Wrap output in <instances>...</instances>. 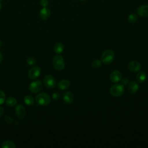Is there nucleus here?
<instances>
[{"label":"nucleus","mask_w":148,"mask_h":148,"mask_svg":"<svg viewBox=\"0 0 148 148\" xmlns=\"http://www.w3.org/2000/svg\"><path fill=\"white\" fill-rule=\"evenodd\" d=\"M36 103L41 106L48 105L51 102V98L49 95L46 93L42 92L38 94L35 97Z\"/></svg>","instance_id":"1"},{"label":"nucleus","mask_w":148,"mask_h":148,"mask_svg":"<svg viewBox=\"0 0 148 148\" xmlns=\"http://www.w3.org/2000/svg\"><path fill=\"white\" fill-rule=\"evenodd\" d=\"M114 52L110 49L105 50L101 55V61L106 65L112 63L114 60Z\"/></svg>","instance_id":"2"},{"label":"nucleus","mask_w":148,"mask_h":148,"mask_svg":"<svg viewBox=\"0 0 148 148\" xmlns=\"http://www.w3.org/2000/svg\"><path fill=\"white\" fill-rule=\"evenodd\" d=\"M124 91V87L122 84H114L110 88L111 95L114 97L121 96Z\"/></svg>","instance_id":"3"},{"label":"nucleus","mask_w":148,"mask_h":148,"mask_svg":"<svg viewBox=\"0 0 148 148\" xmlns=\"http://www.w3.org/2000/svg\"><path fill=\"white\" fill-rule=\"evenodd\" d=\"M53 65L56 69L58 71L62 70L65 66L63 57L60 55L55 56L53 59Z\"/></svg>","instance_id":"4"},{"label":"nucleus","mask_w":148,"mask_h":148,"mask_svg":"<svg viewBox=\"0 0 148 148\" xmlns=\"http://www.w3.org/2000/svg\"><path fill=\"white\" fill-rule=\"evenodd\" d=\"M43 83L48 88H53L56 86V80L50 75H46L43 78Z\"/></svg>","instance_id":"5"},{"label":"nucleus","mask_w":148,"mask_h":148,"mask_svg":"<svg viewBox=\"0 0 148 148\" xmlns=\"http://www.w3.org/2000/svg\"><path fill=\"white\" fill-rule=\"evenodd\" d=\"M43 87L42 83L39 80H35L31 83L29 86V89L31 92L32 93H37L39 92Z\"/></svg>","instance_id":"6"},{"label":"nucleus","mask_w":148,"mask_h":148,"mask_svg":"<svg viewBox=\"0 0 148 148\" xmlns=\"http://www.w3.org/2000/svg\"><path fill=\"white\" fill-rule=\"evenodd\" d=\"M41 73V69L38 66H34L28 72V76L31 79H35L38 77Z\"/></svg>","instance_id":"7"},{"label":"nucleus","mask_w":148,"mask_h":148,"mask_svg":"<svg viewBox=\"0 0 148 148\" xmlns=\"http://www.w3.org/2000/svg\"><path fill=\"white\" fill-rule=\"evenodd\" d=\"M127 67L130 71L136 72L140 70V69L141 68V65L138 61H132L128 63Z\"/></svg>","instance_id":"8"},{"label":"nucleus","mask_w":148,"mask_h":148,"mask_svg":"<svg viewBox=\"0 0 148 148\" xmlns=\"http://www.w3.org/2000/svg\"><path fill=\"white\" fill-rule=\"evenodd\" d=\"M122 78L121 73L117 70L113 71L110 75V79L113 83H117L120 81Z\"/></svg>","instance_id":"9"},{"label":"nucleus","mask_w":148,"mask_h":148,"mask_svg":"<svg viewBox=\"0 0 148 148\" xmlns=\"http://www.w3.org/2000/svg\"><path fill=\"white\" fill-rule=\"evenodd\" d=\"M15 113L17 117L23 119L26 114L25 108L22 105H18L15 109Z\"/></svg>","instance_id":"10"},{"label":"nucleus","mask_w":148,"mask_h":148,"mask_svg":"<svg viewBox=\"0 0 148 148\" xmlns=\"http://www.w3.org/2000/svg\"><path fill=\"white\" fill-rule=\"evenodd\" d=\"M139 90V84L135 81L129 82L128 84V91L130 94H135Z\"/></svg>","instance_id":"11"},{"label":"nucleus","mask_w":148,"mask_h":148,"mask_svg":"<svg viewBox=\"0 0 148 148\" xmlns=\"http://www.w3.org/2000/svg\"><path fill=\"white\" fill-rule=\"evenodd\" d=\"M137 13L139 16L147 17L148 16V5H143L140 6L138 8Z\"/></svg>","instance_id":"12"},{"label":"nucleus","mask_w":148,"mask_h":148,"mask_svg":"<svg viewBox=\"0 0 148 148\" xmlns=\"http://www.w3.org/2000/svg\"><path fill=\"white\" fill-rule=\"evenodd\" d=\"M63 100L65 103L67 104H71L73 101V95L70 91H66L63 94Z\"/></svg>","instance_id":"13"},{"label":"nucleus","mask_w":148,"mask_h":148,"mask_svg":"<svg viewBox=\"0 0 148 148\" xmlns=\"http://www.w3.org/2000/svg\"><path fill=\"white\" fill-rule=\"evenodd\" d=\"M50 10L46 7L43 8L39 12V16L42 20H47L50 16Z\"/></svg>","instance_id":"14"},{"label":"nucleus","mask_w":148,"mask_h":148,"mask_svg":"<svg viewBox=\"0 0 148 148\" xmlns=\"http://www.w3.org/2000/svg\"><path fill=\"white\" fill-rule=\"evenodd\" d=\"M70 86V82L69 80L64 79L61 80L58 83V87L61 90H65L68 89Z\"/></svg>","instance_id":"15"},{"label":"nucleus","mask_w":148,"mask_h":148,"mask_svg":"<svg viewBox=\"0 0 148 148\" xmlns=\"http://www.w3.org/2000/svg\"><path fill=\"white\" fill-rule=\"evenodd\" d=\"M146 78H147L146 73L143 71L139 72L136 76V79L137 81L140 83H144L146 81Z\"/></svg>","instance_id":"16"},{"label":"nucleus","mask_w":148,"mask_h":148,"mask_svg":"<svg viewBox=\"0 0 148 148\" xmlns=\"http://www.w3.org/2000/svg\"><path fill=\"white\" fill-rule=\"evenodd\" d=\"M64 50V45L61 43H57L54 47V51L57 54L61 53Z\"/></svg>","instance_id":"17"},{"label":"nucleus","mask_w":148,"mask_h":148,"mask_svg":"<svg viewBox=\"0 0 148 148\" xmlns=\"http://www.w3.org/2000/svg\"><path fill=\"white\" fill-rule=\"evenodd\" d=\"M1 147L2 148H16V146L13 142L10 140H6L2 143Z\"/></svg>","instance_id":"18"},{"label":"nucleus","mask_w":148,"mask_h":148,"mask_svg":"<svg viewBox=\"0 0 148 148\" xmlns=\"http://www.w3.org/2000/svg\"><path fill=\"white\" fill-rule=\"evenodd\" d=\"M6 103L8 106L12 107L17 104V100L15 98L10 97L6 100Z\"/></svg>","instance_id":"19"},{"label":"nucleus","mask_w":148,"mask_h":148,"mask_svg":"<svg viewBox=\"0 0 148 148\" xmlns=\"http://www.w3.org/2000/svg\"><path fill=\"white\" fill-rule=\"evenodd\" d=\"M24 102L27 105L31 106L34 103V99L32 96L26 95L24 98Z\"/></svg>","instance_id":"20"},{"label":"nucleus","mask_w":148,"mask_h":148,"mask_svg":"<svg viewBox=\"0 0 148 148\" xmlns=\"http://www.w3.org/2000/svg\"><path fill=\"white\" fill-rule=\"evenodd\" d=\"M138 20V17L135 14H130L128 17V20L130 23H134Z\"/></svg>","instance_id":"21"},{"label":"nucleus","mask_w":148,"mask_h":148,"mask_svg":"<svg viewBox=\"0 0 148 148\" xmlns=\"http://www.w3.org/2000/svg\"><path fill=\"white\" fill-rule=\"evenodd\" d=\"M92 66L94 68H99L101 65H102V61L98 59H95L94 60H93V61L92 62Z\"/></svg>","instance_id":"22"},{"label":"nucleus","mask_w":148,"mask_h":148,"mask_svg":"<svg viewBox=\"0 0 148 148\" xmlns=\"http://www.w3.org/2000/svg\"><path fill=\"white\" fill-rule=\"evenodd\" d=\"M5 98H6V95L5 92L3 91L0 90V105H2L4 103L5 101Z\"/></svg>","instance_id":"23"},{"label":"nucleus","mask_w":148,"mask_h":148,"mask_svg":"<svg viewBox=\"0 0 148 148\" xmlns=\"http://www.w3.org/2000/svg\"><path fill=\"white\" fill-rule=\"evenodd\" d=\"M27 63L29 65H34L36 63V60L33 57H29L27 59Z\"/></svg>","instance_id":"24"},{"label":"nucleus","mask_w":148,"mask_h":148,"mask_svg":"<svg viewBox=\"0 0 148 148\" xmlns=\"http://www.w3.org/2000/svg\"><path fill=\"white\" fill-rule=\"evenodd\" d=\"M121 84L123 85V86H125V85H127L129 82H130V79L128 77H124L123 78L121 79Z\"/></svg>","instance_id":"25"},{"label":"nucleus","mask_w":148,"mask_h":148,"mask_svg":"<svg viewBox=\"0 0 148 148\" xmlns=\"http://www.w3.org/2000/svg\"><path fill=\"white\" fill-rule=\"evenodd\" d=\"M4 120L5 121V122H6L8 124H10L13 122V119L11 117H10L9 116H7V115L4 117Z\"/></svg>","instance_id":"26"},{"label":"nucleus","mask_w":148,"mask_h":148,"mask_svg":"<svg viewBox=\"0 0 148 148\" xmlns=\"http://www.w3.org/2000/svg\"><path fill=\"white\" fill-rule=\"evenodd\" d=\"M40 5L45 8V7H47V5H49V2L47 0H40Z\"/></svg>","instance_id":"27"},{"label":"nucleus","mask_w":148,"mask_h":148,"mask_svg":"<svg viewBox=\"0 0 148 148\" xmlns=\"http://www.w3.org/2000/svg\"><path fill=\"white\" fill-rule=\"evenodd\" d=\"M60 94L58 92H56L54 94H53V95H52V98L54 100L58 99L60 98Z\"/></svg>","instance_id":"28"},{"label":"nucleus","mask_w":148,"mask_h":148,"mask_svg":"<svg viewBox=\"0 0 148 148\" xmlns=\"http://www.w3.org/2000/svg\"><path fill=\"white\" fill-rule=\"evenodd\" d=\"M4 113V109L2 107L0 106V117L2 116Z\"/></svg>","instance_id":"29"},{"label":"nucleus","mask_w":148,"mask_h":148,"mask_svg":"<svg viewBox=\"0 0 148 148\" xmlns=\"http://www.w3.org/2000/svg\"><path fill=\"white\" fill-rule=\"evenodd\" d=\"M2 59H3V57H2V55L1 53H0V63L2 62Z\"/></svg>","instance_id":"30"},{"label":"nucleus","mask_w":148,"mask_h":148,"mask_svg":"<svg viewBox=\"0 0 148 148\" xmlns=\"http://www.w3.org/2000/svg\"><path fill=\"white\" fill-rule=\"evenodd\" d=\"M1 7H2V5H1V2H0V10H1Z\"/></svg>","instance_id":"31"},{"label":"nucleus","mask_w":148,"mask_h":148,"mask_svg":"<svg viewBox=\"0 0 148 148\" xmlns=\"http://www.w3.org/2000/svg\"><path fill=\"white\" fill-rule=\"evenodd\" d=\"M1 44H2V43H1V41L0 40V47H1Z\"/></svg>","instance_id":"32"},{"label":"nucleus","mask_w":148,"mask_h":148,"mask_svg":"<svg viewBox=\"0 0 148 148\" xmlns=\"http://www.w3.org/2000/svg\"><path fill=\"white\" fill-rule=\"evenodd\" d=\"M79 1H86V0H79Z\"/></svg>","instance_id":"33"},{"label":"nucleus","mask_w":148,"mask_h":148,"mask_svg":"<svg viewBox=\"0 0 148 148\" xmlns=\"http://www.w3.org/2000/svg\"><path fill=\"white\" fill-rule=\"evenodd\" d=\"M0 1H1V0H0Z\"/></svg>","instance_id":"34"}]
</instances>
